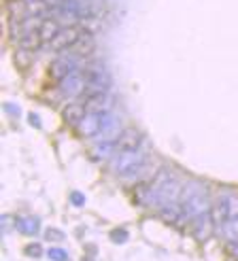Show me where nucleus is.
I'll return each instance as SVG.
<instances>
[{
  "mask_svg": "<svg viewBox=\"0 0 238 261\" xmlns=\"http://www.w3.org/2000/svg\"><path fill=\"white\" fill-rule=\"evenodd\" d=\"M62 30V24L55 19V17H47V19H43V24L38 28V36L43 43H51L57 34Z\"/></svg>",
  "mask_w": 238,
  "mask_h": 261,
  "instance_id": "obj_10",
  "label": "nucleus"
},
{
  "mask_svg": "<svg viewBox=\"0 0 238 261\" xmlns=\"http://www.w3.org/2000/svg\"><path fill=\"white\" fill-rule=\"evenodd\" d=\"M81 36H83V28L81 26H66V28H62L60 34H57L49 45H51V49L54 51H60L62 53V51L71 49Z\"/></svg>",
  "mask_w": 238,
  "mask_h": 261,
  "instance_id": "obj_5",
  "label": "nucleus"
},
{
  "mask_svg": "<svg viewBox=\"0 0 238 261\" xmlns=\"http://www.w3.org/2000/svg\"><path fill=\"white\" fill-rule=\"evenodd\" d=\"M217 234L221 236L225 242H230V244L238 242V217H232L230 221H225L221 227L217 229Z\"/></svg>",
  "mask_w": 238,
  "mask_h": 261,
  "instance_id": "obj_14",
  "label": "nucleus"
},
{
  "mask_svg": "<svg viewBox=\"0 0 238 261\" xmlns=\"http://www.w3.org/2000/svg\"><path fill=\"white\" fill-rule=\"evenodd\" d=\"M117 147L115 142H109V140H102L100 144H96L94 151H92V155H94L96 159H107V157H111L113 155V149Z\"/></svg>",
  "mask_w": 238,
  "mask_h": 261,
  "instance_id": "obj_16",
  "label": "nucleus"
},
{
  "mask_svg": "<svg viewBox=\"0 0 238 261\" xmlns=\"http://www.w3.org/2000/svg\"><path fill=\"white\" fill-rule=\"evenodd\" d=\"M47 238H49V240H62V231H57V229H49L47 231Z\"/></svg>",
  "mask_w": 238,
  "mask_h": 261,
  "instance_id": "obj_24",
  "label": "nucleus"
},
{
  "mask_svg": "<svg viewBox=\"0 0 238 261\" xmlns=\"http://www.w3.org/2000/svg\"><path fill=\"white\" fill-rule=\"evenodd\" d=\"M45 4L51 9V11H57V9H62L64 4H66V0H43Z\"/></svg>",
  "mask_w": 238,
  "mask_h": 261,
  "instance_id": "obj_21",
  "label": "nucleus"
},
{
  "mask_svg": "<svg viewBox=\"0 0 238 261\" xmlns=\"http://www.w3.org/2000/svg\"><path fill=\"white\" fill-rule=\"evenodd\" d=\"M15 62H17V66H21V68H26V66H30V62H32V55H30V51L28 49H17V53H15Z\"/></svg>",
  "mask_w": 238,
  "mask_h": 261,
  "instance_id": "obj_18",
  "label": "nucleus"
},
{
  "mask_svg": "<svg viewBox=\"0 0 238 261\" xmlns=\"http://www.w3.org/2000/svg\"><path fill=\"white\" fill-rule=\"evenodd\" d=\"M60 89L64 96L68 98H77V96H83L85 89H88V81H85L83 72L77 70V72H71L64 81H60Z\"/></svg>",
  "mask_w": 238,
  "mask_h": 261,
  "instance_id": "obj_6",
  "label": "nucleus"
},
{
  "mask_svg": "<svg viewBox=\"0 0 238 261\" xmlns=\"http://www.w3.org/2000/svg\"><path fill=\"white\" fill-rule=\"evenodd\" d=\"M160 212H162V217H164L168 223H181L183 219H187L185 217V210H183V204L179 200L172 202V204H168V206H164Z\"/></svg>",
  "mask_w": 238,
  "mask_h": 261,
  "instance_id": "obj_12",
  "label": "nucleus"
},
{
  "mask_svg": "<svg viewBox=\"0 0 238 261\" xmlns=\"http://www.w3.org/2000/svg\"><path fill=\"white\" fill-rule=\"evenodd\" d=\"M232 217H238V195L236 193H221L213 200L211 206V219L213 227L217 231L225 221H230Z\"/></svg>",
  "mask_w": 238,
  "mask_h": 261,
  "instance_id": "obj_4",
  "label": "nucleus"
},
{
  "mask_svg": "<svg viewBox=\"0 0 238 261\" xmlns=\"http://www.w3.org/2000/svg\"><path fill=\"white\" fill-rule=\"evenodd\" d=\"M111 240L117 242V244H119V242H126L128 240V231L126 229H115L113 234H111Z\"/></svg>",
  "mask_w": 238,
  "mask_h": 261,
  "instance_id": "obj_20",
  "label": "nucleus"
},
{
  "mask_svg": "<svg viewBox=\"0 0 238 261\" xmlns=\"http://www.w3.org/2000/svg\"><path fill=\"white\" fill-rule=\"evenodd\" d=\"M79 132L83 134L85 138H92V136H100L102 132V123H100V115H94V113H88L85 119L77 125Z\"/></svg>",
  "mask_w": 238,
  "mask_h": 261,
  "instance_id": "obj_9",
  "label": "nucleus"
},
{
  "mask_svg": "<svg viewBox=\"0 0 238 261\" xmlns=\"http://www.w3.org/2000/svg\"><path fill=\"white\" fill-rule=\"evenodd\" d=\"M111 168L119 176H126V178L136 176L138 172L147 168V151L143 147L130 149V151H117L111 161Z\"/></svg>",
  "mask_w": 238,
  "mask_h": 261,
  "instance_id": "obj_3",
  "label": "nucleus"
},
{
  "mask_svg": "<svg viewBox=\"0 0 238 261\" xmlns=\"http://www.w3.org/2000/svg\"><path fill=\"white\" fill-rule=\"evenodd\" d=\"M71 200H73V204H74V206H83V202H85V198H83V193H79V191H73Z\"/></svg>",
  "mask_w": 238,
  "mask_h": 261,
  "instance_id": "obj_22",
  "label": "nucleus"
},
{
  "mask_svg": "<svg viewBox=\"0 0 238 261\" xmlns=\"http://www.w3.org/2000/svg\"><path fill=\"white\" fill-rule=\"evenodd\" d=\"M179 202L183 204L185 217H187V221H191V223H194L196 219L208 214L211 212V206H213V202L208 200L206 187L202 183H198V181H187L183 185V191H181Z\"/></svg>",
  "mask_w": 238,
  "mask_h": 261,
  "instance_id": "obj_2",
  "label": "nucleus"
},
{
  "mask_svg": "<svg viewBox=\"0 0 238 261\" xmlns=\"http://www.w3.org/2000/svg\"><path fill=\"white\" fill-rule=\"evenodd\" d=\"M232 246V253H234V257H238V242H234V244H230Z\"/></svg>",
  "mask_w": 238,
  "mask_h": 261,
  "instance_id": "obj_26",
  "label": "nucleus"
},
{
  "mask_svg": "<svg viewBox=\"0 0 238 261\" xmlns=\"http://www.w3.org/2000/svg\"><path fill=\"white\" fill-rule=\"evenodd\" d=\"M40 45H43V40H40L38 32H30V34H26V36L19 40V47H21V49H28V51L38 49Z\"/></svg>",
  "mask_w": 238,
  "mask_h": 261,
  "instance_id": "obj_17",
  "label": "nucleus"
},
{
  "mask_svg": "<svg viewBox=\"0 0 238 261\" xmlns=\"http://www.w3.org/2000/svg\"><path fill=\"white\" fill-rule=\"evenodd\" d=\"M38 227H40V221L37 217H24V219L17 221V229H19L21 234H26V236L38 234Z\"/></svg>",
  "mask_w": 238,
  "mask_h": 261,
  "instance_id": "obj_15",
  "label": "nucleus"
},
{
  "mask_svg": "<svg viewBox=\"0 0 238 261\" xmlns=\"http://www.w3.org/2000/svg\"><path fill=\"white\" fill-rule=\"evenodd\" d=\"M26 255H28V257H38V255H40V246L38 244L26 246Z\"/></svg>",
  "mask_w": 238,
  "mask_h": 261,
  "instance_id": "obj_23",
  "label": "nucleus"
},
{
  "mask_svg": "<svg viewBox=\"0 0 238 261\" xmlns=\"http://www.w3.org/2000/svg\"><path fill=\"white\" fill-rule=\"evenodd\" d=\"M147 187H149V206H155L160 210L164 206L172 204V202H177L183 191V185L179 183V178L168 170H160Z\"/></svg>",
  "mask_w": 238,
  "mask_h": 261,
  "instance_id": "obj_1",
  "label": "nucleus"
},
{
  "mask_svg": "<svg viewBox=\"0 0 238 261\" xmlns=\"http://www.w3.org/2000/svg\"><path fill=\"white\" fill-rule=\"evenodd\" d=\"M143 142V136L141 132L134 130V127H128V130H124L117 138V151H130V149H138Z\"/></svg>",
  "mask_w": 238,
  "mask_h": 261,
  "instance_id": "obj_7",
  "label": "nucleus"
},
{
  "mask_svg": "<svg viewBox=\"0 0 238 261\" xmlns=\"http://www.w3.org/2000/svg\"><path fill=\"white\" fill-rule=\"evenodd\" d=\"M113 106V98L107 94H98V96H92L88 98V102H85V108H88V113H94V115H100V113H107L111 111Z\"/></svg>",
  "mask_w": 238,
  "mask_h": 261,
  "instance_id": "obj_8",
  "label": "nucleus"
},
{
  "mask_svg": "<svg viewBox=\"0 0 238 261\" xmlns=\"http://www.w3.org/2000/svg\"><path fill=\"white\" fill-rule=\"evenodd\" d=\"M94 47H96V43H94V36L92 34H88V32H83V36H81L77 43L71 47V51L74 55H79V57H88L92 51H94Z\"/></svg>",
  "mask_w": 238,
  "mask_h": 261,
  "instance_id": "obj_13",
  "label": "nucleus"
},
{
  "mask_svg": "<svg viewBox=\"0 0 238 261\" xmlns=\"http://www.w3.org/2000/svg\"><path fill=\"white\" fill-rule=\"evenodd\" d=\"M64 121L71 125H79L81 121L85 119V115H88V108H85V104H79V102H71L66 108H64Z\"/></svg>",
  "mask_w": 238,
  "mask_h": 261,
  "instance_id": "obj_11",
  "label": "nucleus"
},
{
  "mask_svg": "<svg viewBox=\"0 0 238 261\" xmlns=\"http://www.w3.org/2000/svg\"><path fill=\"white\" fill-rule=\"evenodd\" d=\"M30 123H32L34 127H40V119H38V117H37V115H34V113L30 115Z\"/></svg>",
  "mask_w": 238,
  "mask_h": 261,
  "instance_id": "obj_25",
  "label": "nucleus"
},
{
  "mask_svg": "<svg viewBox=\"0 0 238 261\" xmlns=\"http://www.w3.org/2000/svg\"><path fill=\"white\" fill-rule=\"evenodd\" d=\"M47 257L51 261H68V253L64 251V248H60V246H51L47 251Z\"/></svg>",
  "mask_w": 238,
  "mask_h": 261,
  "instance_id": "obj_19",
  "label": "nucleus"
},
{
  "mask_svg": "<svg viewBox=\"0 0 238 261\" xmlns=\"http://www.w3.org/2000/svg\"><path fill=\"white\" fill-rule=\"evenodd\" d=\"M9 2H13V0H9Z\"/></svg>",
  "mask_w": 238,
  "mask_h": 261,
  "instance_id": "obj_27",
  "label": "nucleus"
}]
</instances>
